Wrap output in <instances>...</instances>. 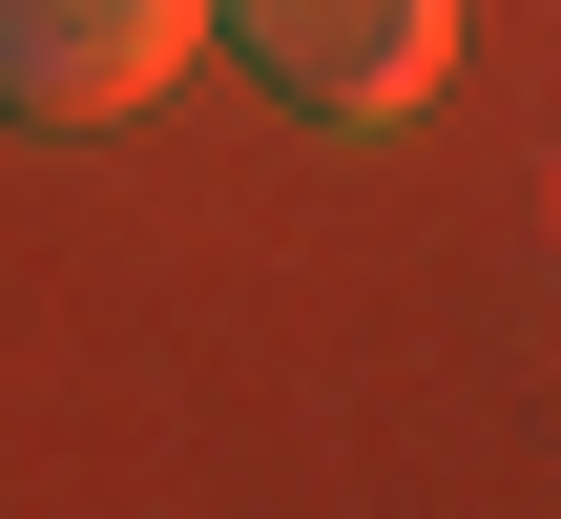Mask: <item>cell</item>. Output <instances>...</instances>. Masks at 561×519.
Returning a JSON list of instances; mask_svg holds the SVG:
<instances>
[{
    "mask_svg": "<svg viewBox=\"0 0 561 519\" xmlns=\"http://www.w3.org/2000/svg\"><path fill=\"white\" fill-rule=\"evenodd\" d=\"M208 0H0V125H125L167 104Z\"/></svg>",
    "mask_w": 561,
    "mask_h": 519,
    "instance_id": "2",
    "label": "cell"
},
{
    "mask_svg": "<svg viewBox=\"0 0 561 519\" xmlns=\"http://www.w3.org/2000/svg\"><path fill=\"white\" fill-rule=\"evenodd\" d=\"M208 42H250L312 125H396L458 62V0H208Z\"/></svg>",
    "mask_w": 561,
    "mask_h": 519,
    "instance_id": "1",
    "label": "cell"
}]
</instances>
